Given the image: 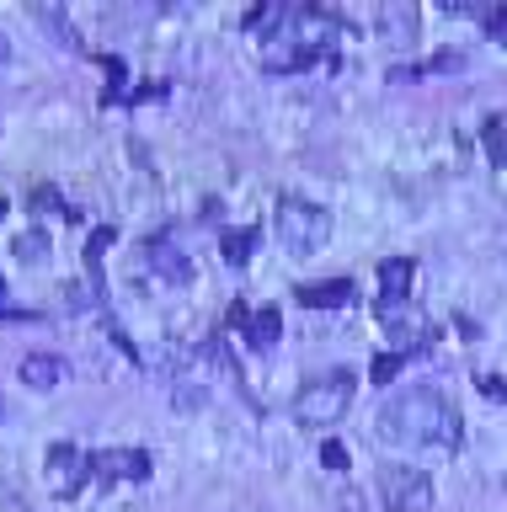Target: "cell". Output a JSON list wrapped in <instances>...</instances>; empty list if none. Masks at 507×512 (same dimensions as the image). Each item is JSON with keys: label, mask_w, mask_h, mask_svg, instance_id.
I'll return each mask as SVG.
<instances>
[{"label": "cell", "mask_w": 507, "mask_h": 512, "mask_svg": "<svg viewBox=\"0 0 507 512\" xmlns=\"http://www.w3.org/2000/svg\"><path fill=\"white\" fill-rule=\"evenodd\" d=\"M6 59H11V38L0 32V64H6Z\"/></svg>", "instance_id": "obj_21"}, {"label": "cell", "mask_w": 507, "mask_h": 512, "mask_svg": "<svg viewBox=\"0 0 507 512\" xmlns=\"http://www.w3.org/2000/svg\"><path fill=\"white\" fill-rule=\"evenodd\" d=\"M486 160H491V166H507V118H502V112H491V118H486Z\"/></svg>", "instance_id": "obj_15"}, {"label": "cell", "mask_w": 507, "mask_h": 512, "mask_svg": "<svg viewBox=\"0 0 507 512\" xmlns=\"http://www.w3.org/2000/svg\"><path fill=\"white\" fill-rule=\"evenodd\" d=\"M22 384H33V390H54V384H65V363H59L54 352H27V358H22Z\"/></svg>", "instance_id": "obj_9"}, {"label": "cell", "mask_w": 507, "mask_h": 512, "mask_svg": "<svg viewBox=\"0 0 507 512\" xmlns=\"http://www.w3.org/2000/svg\"><path fill=\"white\" fill-rule=\"evenodd\" d=\"M278 331H283V315L273 310V304H262V310H251L246 315V342L257 347V352H267L278 342Z\"/></svg>", "instance_id": "obj_11"}, {"label": "cell", "mask_w": 507, "mask_h": 512, "mask_svg": "<svg viewBox=\"0 0 507 512\" xmlns=\"http://www.w3.org/2000/svg\"><path fill=\"white\" fill-rule=\"evenodd\" d=\"M481 395H486V400H502V395H507V384H502L497 374H486V379H481Z\"/></svg>", "instance_id": "obj_20"}, {"label": "cell", "mask_w": 507, "mask_h": 512, "mask_svg": "<svg viewBox=\"0 0 507 512\" xmlns=\"http://www.w3.org/2000/svg\"><path fill=\"white\" fill-rule=\"evenodd\" d=\"M0 416H6V400H0Z\"/></svg>", "instance_id": "obj_23"}, {"label": "cell", "mask_w": 507, "mask_h": 512, "mask_svg": "<svg viewBox=\"0 0 507 512\" xmlns=\"http://www.w3.org/2000/svg\"><path fill=\"white\" fill-rule=\"evenodd\" d=\"M278 240L289 246L294 256H305V251H321L326 240H331V214L321 203H310V198H278Z\"/></svg>", "instance_id": "obj_3"}, {"label": "cell", "mask_w": 507, "mask_h": 512, "mask_svg": "<svg viewBox=\"0 0 507 512\" xmlns=\"http://www.w3.org/2000/svg\"><path fill=\"white\" fill-rule=\"evenodd\" d=\"M219 251H225L230 267H246L251 251H257V230H251V224H230V230L219 235Z\"/></svg>", "instance_id": "obj_12"}, {"label": "cell", "mask_w": 507, "mask_h": 512, "mask_svg": "<svg viewBox=\"0 0 507 512\" xmlns=\"http://www.w3.org/2000/svg\"><path fill=\"white\" fill-rule=\"evenodd\" d=\"M379 496H385L390 512H427L433 507V475L417 470V464H385L379 470Z\"/></svg>", "instance_id": "obj_4"}, {"label": "cell", "mask_w": 507, "mask_h": 512, "mask_svg": "<svg viewBox=\"0 0 507 512\" xmlns=\"http://www.w3.org/2000/svg\"><path fill=\"white\" fill-rule=\"evenodd\" d=\"M411 283H417V262H411V256H385V262H379V299H374L379 320H395L406 310Z\"/></svg>", "instance_id": "obj_5"}, {"label": "cell", "mask_w": 507, "mask_h": 512, "mask_svg": "<svg viewBox=\"0 0 507 512\" xmlns=\"http://www.w3.org/2000/svg\"><path fill=\"white\" fill-rule=\"evenodd\" d=\"M150 267H155V272H166L171 283H182V278H187V262H182V251L171 246V240H150Z\"/></svg>", "instance_id": "obj_13"}, {"label": "cell", "mask_w": 507, "mask_h": 512, "mask_svg": "<svg viewBox=\"0 0 507 512\" xmlns=\"http://www.w3.org/2000/svg\"><path fill=\"white\" fill-rule=\"evenodd\" d=\"M43 480H49L54 496H75L91 480V454L75 443H54L49 448V464H43Z\"/></svg>", "instance_id": "obj_6"}, {"label": "cell", "mask_w": 507, "mask_h": 512, "mask_svg": "<svg viewBox=\"0 0 507 512\" xmlns=\"http://www.w3.org/2000/svg\"><path fill=\"white\" fill-rule=\"evenodd\" d=\"M486 27H491V38H502V43H507V6L486 11Z\"/></svg>", "instance_id": "obj_19"}, {"label": "cell", "mask_w": 507, "mask_h": 512, "mask_svg": "<svg viewBox=\"0 0 507 512\" xmlns=\"http://www.w3.org/2000/svg\"><path fill=\"white\" fill-rule=\"evenodd\" d=\"M347 299H353V283H347V278H326V283H305V288H299V304H310V310H342Z\"/></svg>", "instance_id": "obj_10"}, {"label": "cell", "mask_w": 507, "mask_h": 512, "mask_svg": "<svg viewBox=\"0 0 507 512\" xmlns=\"http://www.w3.org/2000/svg\"><path fill=\"white\" fill-rule=\"evenodd\" d=\"M321 464H326V470H337V475H342V470H347V448H342L337 438H326V443H321Z\"/></svg>", "instance_id": "obj_18"}, {"label": "cell", "mask_w": 507, "mask_h": 512, "mask_svg": "<svg viewBox=\"0 0 507 512\" xmlns=\"http://www.w3.org/2000/svg\"><path fill=\"white\" fill-rule=\"evenodd\" d=\"M406 363H411L406 352H379V358L369 363V379H374V384H395V374H401Z\"/></svg>", "instance_id": "obj_16"}, {"label": "cell", "mask_w": 507, "mask_h": 512, "mask_svg": "<svg viewBox=\"0 0 507 512\" xmlns=\"http://www.w3.org/2000/svg\"><path fill=\"white\" fill-rule=\"evenodd\" d=\"M38 16L59 32V43H65V48H81V38H75V27L65 22V11H59V6H38Z\"/></svg>", "instance_id": "obj_17"}, {"label": "cell", "mask_w": 507, "mask_h": 512, "mask_svg": "<svg viewBox=\"0 0 507 512\" xmlns=\"http://www.w3.org/2000/svg\"><path fill=\"white\" fill-rule=\"evenodd\" d=\"M353 395H358L353 368H326V374H315L305 390L294 395V416L305 427H337L342 416L353 411Z\"/></svg>", "instance_id": "obj_2"}, {"label": "cell", "mask_w": 507, "mask_h": 512, "mask_svg": "<svg viewBox=\"0 0 507 512\" xmlns=\"http://www.w3.org/2000/svg\"><path fill=\"white\" fill-rule=\"evenodd\" d=\"M0 304H6V278H0Z\"/></svg>", "instance_id": "obj_22"}, {"label": "cell", "mask_w": 507, "mask_h": 512, "mask_svg": "<svg viewBox=\"0 0 507 512\" xmlns=\"http://www.w3.org/2000/svg\"><path fill=\"white\" fill-rule=\"evenodd\" d=\"M91 475H97L102 486L145 480L150 475V454H145V448H102V454H91Z\"/></svg>", "instance_id": "obj_7"}, {"label": "cell", "mask_w": 507, "mask_h": 512, "mask_svg": "<svg viewBox=\"0 0 507 512\" xmlns=\"http://www.w3.org/2000/svg\"><path fill=\"white\" fill-rule=\"evenodd\" d=\"M465 427H459L454 406L438 390H401L385 400L374 416V443H395V448H422V454H454Z\"/></svg>", "instance_id": "obj_1"}, {"label": "cell", "mask_w": 507, "mask_h": 512, "mask_svg": "<svg viewBox=\"0 0 507 512\" xmlns=\"http://www.w3.org/2000/svg\"><path fill=\"white\" fill-rule=\"evenodd\" d=\"M374 27H379V38H390V43H411L422 27V11L406 6V0H390V6H379Z\"/></svg>", "instance_id": "obj_8"}, {"label": "cell", "mask_w": 507, "mask_h": 512, "mask_svg": "<svg viewBox=\"0 0 507 512\" xmlns=\"http://www.w3.org/2000/svg\"><path fill=\"white\" fill-rule=\"evenodd\" d=\"M22 256V262H49V251H54V240H49V230L43 224H33V230H22L17 235V246H11Z\"/></svg>", "instance_id": "obj_14"}]
</instances>
